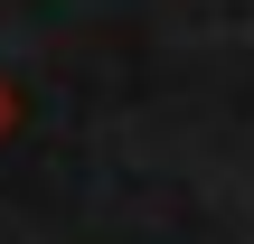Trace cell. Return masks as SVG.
<instances>
[{
    "label": "cell",
    "instance_id": "cell-1",
    "mask_svg": "<svg viewBox=\"0 0 254 244\" xmlns=\"http://www.w3.org/2000/svg\"><path fill=\"white\" fill-rule=\"evenodd\" d=\"M9 113H19V103H9V85H0V132H9Z\"/></svg>",
    "mask_w": 254,
    "mask_h": 244
}]
</instances>
